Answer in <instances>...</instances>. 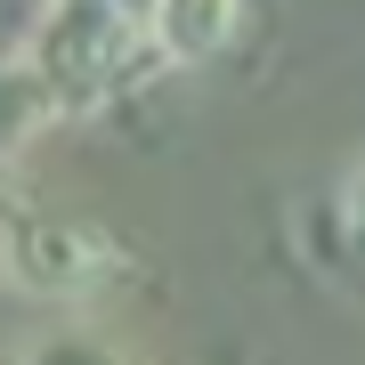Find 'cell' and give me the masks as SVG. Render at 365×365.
<instances>
[{
    "instance_id": "6da1fadb",
    "label": "cell",
    "mask_w": 365,
    "mask_h": 365,
    "mask_svg": "<svg viewBox=\"0 0 365 365\" xmlns=\"http://www.w3.org/2000/svg\"><path fill=\"white\" fill-rule=\"evenodd\" d=\"M155 57L146 0H49L33 25L25 73L49 90V106H98Z\"/></svg>"
},
{
    "instance_id": "7a4b0ae2",
    "label": "cell",
    "mask_w": 365,
    "mask_h": 365,
    "mask_svg": "<svg viewBox=\"0 0 365 365\" xmlns=\"http://www.w3.org/2000/svg\"><path fill=\"white\" fill-rule=\"evenodd\" d=\"M0 276L41 300H90L98 284L122 276V252L106 227L73 220V211L25 203V211H0Z\"/></svg>"
},
{
    "instance_id": "3957f363",
    "label": "cell",
    "mask_w": 365,
    "mask_h": 365,
    "mask_svg": "<svg viewBox=\"0 0 365 365\" xmlns=\"http://www.w3.org/2000/svg\"><path fill=\"white\" fill-rule=\"evenodd\" d=\"M146 25L163 66H211L244 33V0H146Z\"/></svg>"
},
{
    "instance_id": "277c9868",
    "label": "cell",
    "mask_w": 365,
    "mask_h": 365,
    "mask_svg": "<svg viewBox=\"0 0 365 365\" xmlns=\"http://www.w3.org/2000/svg\"><path fill=\"white\" fill-rule=\"evenodd\" d=\"M41 114H49V90H41L33 73H0V155H9Z\"/></svg>"
},
{
    "instance_id": "5b68a950",
    "label": "cell",
    "mask_w": 365,
    "mask_h": 365,
    "mask_svg": "<svg viewBox=\"0 0 365 365\" xmlns=\"http://www.w3.org/2000/svg\"><path fill=\"white\" fill-rule=\"evenodd\" d=\"M341 235H349V252L365 260V155H357L349 179H341Z\"/></svg>"
},
{
    "instance_id": "8992f818",
    "label": "cell",
    "mask_w": 365,
    "mask_h": 365,
    "mask_svg": "<svg viewBox=\"0 0 365 365\" xmlns=\"http://www.w3.org/2000/svg\"><path fill=\"white\" fill-rule=\"evenodd\" d=\"M33 365H122L114 349H106V341H49V349H33Z\"/></svg>"
}]
</instances>
